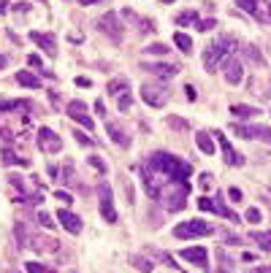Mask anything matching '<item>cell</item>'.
Segmentation results:
<instances>
[{
    "label": "cell",
    "instance_id": "obj_1",
    "mask_svg": "<svg viewBox=\"0 0 271 273\" xmlns=\"http://www.w3.org/2000/svg\"><path fill=\"white\" fill-rule=\"evenodd\" d=\"M190 173H193V165L179 160L176 154H168V152H155L147 162L141 165V184L147 190L149 198H160V192L174 182H187Z\"/></svg>",
    "mask_w": 271,
    "mask_h": 273
},
{
    "label": "cell",
    "instance_id": "obj_2",
    "mask_svg": "<svg viewBox=\"0 0 271 273\" xmlns=\"http://www.w3.org/2000/svg\"><path fill=\"white\" fill-rule=\"evenodd\" d=\"M236 49V41L233 38H220V41H214L211 46H206V52H203V68L209 73L217 70V65H220V60H225L233 54Z\"/></svg>",
    "mask_w": 271,
    "mask_h": 273
},
{
    "label": "cell",
    "instance_id": "obj_3",
    "mask_svg": "<svg viewBox=\"0 0 271 273\" xmlns=\"http://www.w3.org/2000/svg\"><path fill=\"white\" fill-rule=\"evenodd\" d=\"M176 238H203V236H214V224L203 222V219H190L174 228Z\"/></svg>",
    "mask_w": 271,
    "mask_h": 273
},
{
    "label": "cell",
    "instance_id": "obj_4",
    "mask_svg": "<svg viewBox=\"0 0 271 273\" xmlns=\"http://www.w3.org/2000/svg\"><path fill=\"white\" fill-rule=\"evenodd\" d=\"M230 132L241 138H252V141H263V144H271V128L266 124H230Z\"/></svg>",
    "mask_w": 271,
    "mask_h": 273
},
{
    "label": "cell",
    "instance_id": "obj_5",
    "mask_svg": "<svg viewBox=\"0 0 271 273\" xmlns=\"http://www.w3.org/2000/svg\"><path fill=\"white\" fill-rule=\"evenodd\" d=\"M98 198H101V216L109 224L117 222V208H114V195H111V187L106 182L98 184Z\"/></svg>",
    "mask_w": 271,
    "mask_h": 273
},
{
    "label": "cell",
    "instance_id": "obj_6",
    "mask_svg": "<svg viewBox=\"0 0 271 273\" xmlns=\"http://www.w3.org/2000/svg\"><path fill=\"white\" fill-rule=\"evenodd\" d=\"M38 149H41L44 154H57V152H63L60 136H57L52 128H41L38 130Z\"/></svg>",
    "mask_w": 271,
    "mask_h": 273
},
{
    "label": "cell",
    "instance_id": "obj_7",
    "mask_svg": "<svg viewBox=\"0 0 271 273\" xmlns=\"http://www.w3.org/2000/svg\"><path fill=\"white\" fill-rule=\"evenodd\" d=\"M198 208H201L203 214H206V211H211V214H220V216L230 219L233 224L239 222V216H236L228 206H222V198H214V200H211V198H201V200H198Z\"/></svg>",
    "mask_w": 271,
    "mask_h": 273
},
{
    "label": "cell",
    "instance_id": "obj_8",
    "mask_svg": "<svg viewBox=\"0 0 271 273\" xmlns=\"http://www.w3.org/2000/svg\"><path fill=\"white\" fill-rule=\"evenodd\" d=\"M141 100L149 103L152 108H163L168 103V92L163 86H155V84H144L141 86Z\"/></svg>",
    "mask_w": 271,
    "mask_h": 273
},
{
    "label": "cell",
    "instance_id": "obj_9",
    "mask_svg": "<svg viewBox=\"0 0 271 273\" xmlns=\"http://www.w3.org/2000/svg\"><path fill=\"white\" fill-rule=\"evenodd\" d=\"M117 19H120V14H117V11H109V14H103L101 19H98V30H103L109 38L120 41V38H122V24H117Z\"/></svg>",
    "mask_w": 271,
    "mask_h": 273
},
{
    "label": "cell",
    "instance_id": "obj_10",
    "mask_svg": "<svg viewBox=\"0 0 271 273\" xmlns=\"http://www.w3.org/2000/svg\"><path fill=\"white\" fill-rule=\"evenodd\" d=\"M68 116L74 119V122H79L84 130H92L95 128V122L87 116V106H84V100H74V103H68Z\"/></svg>",
    "mask_w": 271,
    "mask_h": 273
},
{
    "label": "cell",
    "instance_id": "obj_11",
    "mask_svg": "<svg viewBox=\"0 0 271 273\" xmlns=\"http://www.w3.org/2000/svg\"><path fill=\"white\" fill-rule=\"evenodd\" d=\"M182 260H187V262H193V265H198V268H203V270L209 268L206 246H190V249H182Z\"/></svg>",
    "mask_w": 271,
    "mask_h": 273
},
{
    "label": "cell",
    "instance_id": "obj_12",
    "mask_svg": "<svg viewBox=\"0 0 271 273\" xmlns=\"http://www.w3.org/2000/svg\"><path fill=\"white\" fill-rule=\"evenodd\" d=\"M225 82L230 84V86H236V84H241V78H244V68H241V62L236 60L233 54L230 57H225Z\"/></svg>",
    "mask_w": 271,
    "mask_h": 273
},
{
    "label": "cell",
    "instance_id": "obj_13",
    "mask_svg": "<svg viewBox=\"0 0 271 273\" xmlns=\"http://www.w3.org/2000/svg\"><path fill=\"white\" fill-rule=\"evenodd\" d=\"M57 222H60L63 228L71 232V236H79V232H82V219H79L74 211H68V208H60V211H57Z\"/></svg>",
    "mask_w": 271,
    "mask_h": 273
},
{
    "label": "cell",
    "instance_id": "obj_14",
    "mask_svg": "<svg viewBox=\"0 0 271 273\" xmlns=\"http://www.w3.org/2000/svg\"><path fill=\"white\" fill-rule=\"evenodd\" d=\"M141 70L155 73V76H160V78H174L176 73H179V68L171 65V62H141Z\"/></svg>",
    "mask_w": 271,
    "mask_h": 273
},
{
    "label": "cell",
    "instance_id": "obj_15",
    "mask_svg": "<svg viewBox=\"0 0 271 273\" xmlns=\"http://www.w3.org/2000/svg\"><path fill=\"white\" fill-rule=\"evenodd\" d=\"M30 41L41 46V49H44V52H46V54H49V57H55V54H57V41H55V36H49V32H38V30H30Z\"/></svg>",
    "mask_w": 271,
    "mask_h": 273
},
{
    "label": "cell",
    "instance_id": "obj_16",
    "mask_svg": "<svg viewBox=\"0 0 271 273\" xmlns=\"http://www.w3.org/2000/svg\"><path fill=\"white\" fill-rule=\"evenodd\" d=\"M211 136L217 138V144H220V149H222V157H225V162H228V165H241V162H244V160H241V154H236V152H233V146L228 144V138L222 136L220 130H217V132H211Z\"/></svg>",
    "mask_w": 271,
    "mask_h": 273
},
{
    "label": "cell",
    "instance_id": "obj_17",
    "mask_svg": "<svg viewBox=\"0 0 271 273\" xmlns=\"http://www.w3.org/2000/svg\"><path fill=\"white\" fill-rule=\"evenodd\" d=\"M106 132H109V136H111V141H114L117 146H120V149H128V146H130L128 132H125L122 128H117L114 122H109V124H106Z\"/></svg>",
    "mask_w": 271,
    "mask_h": 273
},
{
    "label": "cell",
    "instance_id": "obj_18",
    "mask_svg": "<svg viewBox=\"0 0 271 273\" xmlns=\"http://www.w3.org/2000/svg\"><path fill=\"white\" fill-rule=\"evenodd\" d=\"M33 108V103L30 100H6V98H0V114L3 111H22V114H28V111Z\"/></svg>",
    "mask_w": 271,
    "mask_h": 273
},
{
    "label": "cell",
    "instance_id": "obj_19",
    "mask_svg": "<svg viewBox=\"0 0 271 273\" xmlns=\"http://www.w3.org/2000/svg\"><path fill=\"white\" fill-rule=\"evenodd\" d=\"M11 184H14V187H17L19 192H25V195H28V200H33V203H41V192H38V190H33V187H28L22 176H11Z\"/></svg>",
    "mask_w": 271,
    "mask_h": 273
},
{
    "label": "cell",
    "instance_id": "obj_20",
    "mask_svg": "<svg viewBox=\"0 0 271 273\" xmlns=\"http://www.w3.org/2000/svg\"><path fill=\"white\" fill-rule=\"evenodd\" d=\"M195 141H198V149H201L203 154H214V136H211V132L201 130L195 136Z\"/></svg>",
    "mask_w": 271,
    "mask_h": 273
},
{
    "label": "cell",
    "instance_id": "obj_21",
    "mask_svg": "<svg viewBox=\"0 0 271 273\" xmlns=\"http://www.w3.org/2000/svg\"><path fill=\"white\" fill-rule=\"evenodd\" d=\"M17 82L22 86H28V90H38V86H41V78H38L36 73H30V70H19L17 73Z\"/></svg>",
    "mask_w": 271,
    "mask_h": 273
},
{
    "label": "cell",
    "instance_id": "obj_22",
    "mask_svg": "<svg viewBox=\"0 0 271 273\" xmlns=\"http://www.w3.org/2000/svg\"><path fill=\"white\" fill-rule=\"evenodd\" d=\"M30 244H36L33 249H38V252H55L57 246H60V244H57V238H41V236H33Z\"/></svg>",
    "mask_w": 271,
    "mask_h": 273
},
{
    "label": "cell",
    "instance_id": "obj_23",
    "mask_svg": "<svg viewBox=\"0 0 271 273\" xmlns=\"http://www.w3.org/2000/svg\"><path fill=\"white\" fill-rule=\"evenodd\" d=\"M230 114L249 119V116H260V108H255V106H230Z\"/></svg>",
    "mask_w": 271,
    "mask_h": 273
},
{
    "label": "cell",
    "instance_id": "obj_24",
    "mask_svg": "<svg viewBox=\"0 0 271 273\" xmlns=\"http://www.w3.org/2000/svg\"><path fill=\"white\" fill-rule=\"evenodd\" d=\"M249 238L260 246L263 252H271V230H263V232H249Z\"/></svg>",
    "mask_w": 271,
    "mask_h": 273
},
{
    "label": "cell",
    "instance_id": "obj_25",
    "mask_svg": "<svg viewBox=\"0 0 271 273\" xmlns=\"http://www.w3.org/2000/svg\"><path fill=\"white\" fill-rule=\"evenodd\" d=\"M3 165H30L25 157H19V154H14L11 149H3Z\"/></svg>",
    "mask_w": 271,
    "mask_h": 273
},
{
    "label": "cell",
    "instance_id": "obj_26",
    "mask_svg": "<svg viewBox=\"0 0 271 273\" xmlns=\"http://www.w3.org/2000/svg\"><path fill=\"white\" fill-rule=\"evenodd\" d=\"M130 106H133V95H130V90H125L117 95V108L120 111H130Z\"/></svg>",
    "mask_w": 271,
    "mask_h": 273
},
{
    "label": "cell",
    "instance_id": "obj_27",
    "mask_svg": "<svg viewBox=\"0 0 271 273\" xmlns=\"http://www.w3.org/2000/svg\"><path fill=\"white\" fill-rule=\"evenodd\" d=\"M174 44L179 46L184 54H187V52H193V41H190V36H184V32H176V36H174Z\"/></svg>",
    "mask_w": 271,
    "mask_h": 273
},
{
    "label": "cell",
    "instance_id": "obj_28",
    "mask_svg": "<svg viewBox=\"0 0 271 273\" xmlns=\"http://www.w3.org/2000/svg\"><path fill=\"white\" fill-rule=\"evenodd\" d=\"M176 24H179V28H187V24H198V14H195V11H184V14L176 16Z\"/></svg>",
    "mask_w": 271,
    "mask_h": 273
},
{
    "label": "cell",
    "instance_id": "obj_29",
    "mask_svg": "<svg viewBox=\"0 0 271 273\" xmlns=\"http://www.w3.org/2000/svg\"><path fill=\"white\" fill-rule=\"evenodd\" d=\"M125 90H130L128 78H114V82H109V92H111V95H117V92H125Z\"/></svg>",
    "mask_w": 271,
    "mask_h": 273
},
{
    "label": "cell",
    "instance_id": "obj_30",
    "mask_svg": "<svg viewBox=\"0 0 271 273\" xmlns=\"http://www.w3.org/2000/svg\"><path fill=\"white\" fill-rule=\"evenodd\" d=\"M236 6L244 11V14H257V0H236Z\"/></svg>",
    "mask_w": 271,
    "mask_h": 273
},
{
    "label": "cell",
    "instance_id": "obj_31",
    "mask_svg": "<svg viewBox=\"0 0 271 273\" xmlns=\"http://www.w3.org/2000/svg\"><path fill=\"white\" fill-rule=\"evenodd\" d=\"M130 262L136 265V270H141V273H152V262L147 257H130Z\"/></svg>",
    "mask_w": 271,
    "mask_h": 273
},
{
    "label": "cell",
    "instance_id": "obj_32",
    "mask_svg": "<svg viewBox=\"0 0 271 273\" xmlns=\"http://www.w3.org/2000/svg\"><path fill=\"white\" fill-rule=\"evenodd\" d=\"M195 28L201 30V32H209V30H214V28H217V19H211V16H209V19H198Z\"/></svg>",
    "mask_w": 271,
    "mask_h": 273
},
{
    "label": "cell",
    "instance_id": "obj_33",
    "mask_svg": "<svg viewBox=\"0 0 271 273\" xmlns=\"http://www.w3.org/2000/svg\"><path fill=\"white\" fill-rule=\"evenodd\" d=\"M25 268H28V273H52L46 265H41V262H25Z\"/></svg>",
    "mask_w": 271,
    "mask_h": 273
},
{
    "label": "cell",
    "instance_id": "obj_34",
    "mask_svg": "<svg viewBox=\"0 0 271 273\" xmlns=\"http://www.w3.org/2000/svg\"><path fill=\"white\" fill-rule=\"evenodd\" d=\"M166 52H168L166 44H152V46H147V54H157V57H160V54H166Z\"/></svg>",
    "mask_w": 271,
    "mask_h": 273
},
{
    "label": "cell",
    "instance_id": "obj_35",
    "mask_svg": "<svg viewBox=\"0 0 271 273\" xmlns=\"http://www.w3.org/2000/svg\"><path fill=\"white\" fill-rule=\"evenodd\" d=\"M87 160H90V165H92V168H98L101 173H106V162H103V160L98 157V154H92V157H87Z\"/></svg>",
    "mask_w": 271,
    "mask_h": 273
},
{
    "label": "cell",
    "instance_id": "obj_36",
    "mask_svg": "<svg viewBox=\"0 0 271 273\" xmlns=\"http://www.w3.org/2000/svg\"><path fill=\"white\" fill-rule=\"evenodd\" d=\"M244 216H247V222H252V224H257V222H260V211H257V208H247V214H244Z\"/></svg>",
    "mask_w": 271,
    "mask_h": 273
},
{
    "label": "cell",
    "instance_id": "obj_37",
    "mask_svg": "<svg viewBox=\"0 0 271 273\" xmlns=\"http://www.w3.org/2000/svg\"><path fill=\"white\" fill-rule=\"evenodd\" d=\"M244 57H252L255 62H263V57L257 54V49H255V46H247V49H244Z\"/></svg>",
    "mask_w": 271,
    "mask_h": 273
},
{
    "label": "cell",
    "instance_id": "obj_38",
    "mask_svg": "<svg viewBox=\"0 0 271 273\" xmlns=\"http://www.w3.org/2000/svg\"><path fill=\"white\" fill-rule=\"evenodd\" d=\"M76 141L82 146H92V138L87 136V132H82V130H76Z\"/></svg>",
    "mask_w": 271,
    "mask_h": 273
},
{
    "label": "cell",
    "instance_id": "obj_39",
    "mask_svg": "<svg viewBox=\"0 0 271 273\" xmlns=\"http://www.w3.org/2000/svg\"><path fill=\"white\" fill-rule=\"evenodd\" d=\"M38 222H41L44 228H55V224H52V216L46 214V211H38Z\"/></svg>",
    "mask_w": 271,
    "mask_h": 273
},
{
    "label": "cell",
    "instance_id": "obj_40",
    "mask_svg": "<svg viewBox=\"0 0 271 273\" xmlns=\"http://www.w3.org/2000/svg\"><path fill=\"white\" fill-rule=\"evenodd\" d=\"M257 19H260V22H271V3L266 6V11H257V14H255Z\"/></svg>",
    "mask_w": 271,
    "mask_h": 273
},
{
    "label": "cell",
    "instance_id": "obj_41",
    "mask_svg": "<svg viewBox=\"0 0 271 273\" xmlns=\"http://www.w3.org/2000/svg\"><path fill=\"white\" fill-rule=\"evenodd\" d=\"M28 65H30V68H41V57H38V54H30V57H28Z\"/></svg>",
    "mask_w": 271,
    "mask_h": 273
},
{
    "label": "cell",
    "instance_id": "obj_42",
    "mask_svg": "<svg viewBox=\"0 0 271 273\" xmlns=\"http://www.w3.org/2000/svg\"><path fill=\"white\" fill-rule=\"evenodd\" d=\"M201 187H203V190L211 187V173H203V176H201Z\"/></svg>",
    "mask_w": 271,
    "mask_h": 273
},
{
    "label": "cell",
    "instance_id": "obj_43",
    "mask_svg": "<svg viewBox=\"0 0 271 273\" xmlns=\"http://www.w3.org/2000/svg\"><path fill=\"white\" fill-rule=\"evenodd\" d=\"M168 122L174 124V128H179V130H184V128H187V122H182V119H176V116H171Z\"/></svg>",
    "mask_w": 271,
    "mask_h": 273
},
{
    "label": "cell",
    "instance_id": "obj_44",
    "mask_svg": "<svg viewBox=\"0 0 271 273\" xmlns=\"http://www.w3.org/2000/svg\"><path fill=\"white\" fill-rule=\"evenodd\" d=\"M55 198H57V200H63V203H71V195H68V192H55Z\"/></svg>",
    "mask_w": 271,
    "mask_h": 273
},
{
    "label": "cell",
    "instance_id": "obj_45",
    "mask_svg": "<svg viewBox=\"0 0 271 273\" xmlns=\"http://www.w3.org/2000/svg\"><path fill=\"white\" fill-rule=\"evenodd\" d=\"M14 11H17V14H25V11H30V6H28V3H17Z\"/></svg>",
    "mask_w": 271,
    "mask_h": 273
},
{
    "label": "cell",
    "instance_id": "obj_46",
    "mask_svg": "<svg viewBox=\"0 0 271 273\" xmlns=\"http://www.w3.org/2000/svg\"><path fill=\"white\" fill-rule=\"evenodd\" d=\"M68 38H71V44H82L84 41V36H79V32H71Z\"/></svg>",
    "mask_w": 271,
    "mask_h": 273
},
{
    "label": "cell",
    "instance_id": "obj_47",
    "mask_svg": "<svg viewBox=\"0 0 271 273\" xmlns=\"http://www.w3.org/2000/svg\"><path fill=\"white\" fill-rule=\"evenodd\" d=\"M230 200H241V192H239V190H236V187H233V190H230Z\"/></svg>",
    "mask_w": 271,
    "mask_h": 273
},
{
    "label": "cell",
    "instance_id": "obj_48",
    "mask_svg": "<svg viewBox=\"0 0 271 273\" xmlns=\"http://www.w3.org/2000/svg\"><path fill=\"white\" fill-rule=\"evenodd\" d=\"M49 176H52V178H57V176H60V170H57L55 165H49Z\"/></svg>",
    "mask_w": 271,
    "mask_h": 273
},
{
    "label": "cell",
    "instance_id": "obj_49",
    "mask_svg": "<svg viewBox=\"0 0 271 273\" xmlns=\"http://www.w3.org/2000/svg\"><path fill=\"white\" fill-rule=\"evenodd\" d=\"M252 273H271V268H268V265H260V268H255Z\"/></svg>",
    "mask_w": 271,
    "mask_h": 273
},
{
    "label": "cell",
    "instance_id": "obj_50",
    "mask_svg": "<svg viewBox=\"0 0 271 273\" xmlns=\"http://www.w3.org/2000/svg\"><path fill=\"white\" fill-rule=\"evenodd\" d=\"M82 6H95V3H103V0H79Z\"/></svg>",
    "mask_w": 271,
    "mask_h": 273
},
{
    "label": "cell",
    "instance_id": "obj_51",
    "mask_svg": "<svg viewBox=\"0 0 271 273\" xmlns=\"http://www.w3.org/2000/svg\"><path fill=\"white\" fill-rule=\"evenodd\" d=\"M3 11H9V0H0V14H3Z\"/></svg>",
    "mask_w": 271,
    "mask_h": 273
},
{
    "label": "cell",
    "instance_id": "obj_52",
    "mask_svg": "<svg viewBox=\"0 0 271 273\" xmlns=\"http://www.w3.org/2000/svg\"><path fill=\"white\" fill-rule=\"evenodd\" d=\"M3 65H6V60H3V54H0V68H3Z\"/></svg>",
    "mask_w": 271,
    "mask_h": 273
},
{
    "label": "cell",
    "instance_id": "obj_53",
    "mask_svg": "<svg viewBox=\"0 0 271 273\" xmlns=\"http://www.w3.org/2000/svg\"><path fill=\"white\" fill-rule=\"evenodd\" d=\"M160 3H174V0H160Z\"/></svg>",
    "mask_w": 271,
    "mask_h": 273
},
{
    "label": "cell",
    "instance_id": "obj_54",
    "mask_svg": "<svg viewBox=\"0 0 271 273\" xmlns=\"http://www.w3.org/2000/svg\"><path fill=\"white\" fill-rule=\"evenodd\" d=\"M9 273H19V270H9Z\"/></svg>",
    "mask_w": 271,
    "mask_h": 273
},
{
    "label": "cell",
    "instance_id": "obj_55",
    "mask_svg": "<svg viewBox=\"0 0 271 273\" xmlns=\"http://www.w3.org/2000/svg\"><path fill=\"white\" fill-rule=\"evenodd\" d=\"M222 273H228V270H222Z\"/></svg>",
    "mask_w": 271,
    "mask_h": 273
}]
</instances>
